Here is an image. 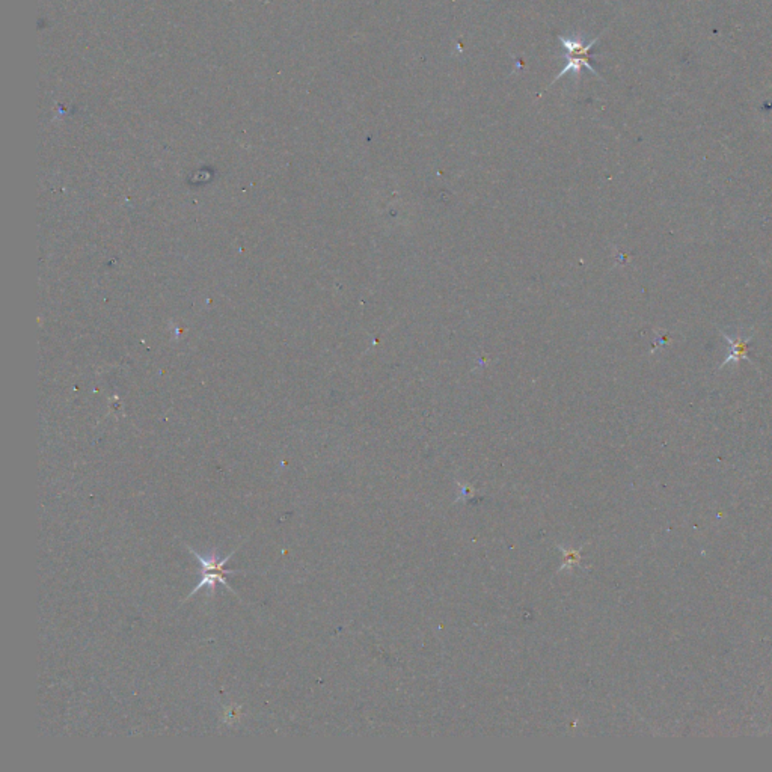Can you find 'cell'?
Masks as SVG:
<instances>
[{
  "instance_id": "obj_1",
  "label": "cell",
  "mask_w": 772,
  "mask_h": 772,
  "mask_svg": "<svg viewBox=\"0 0 772 772\" xmlns=\"http://www.w3.org/2000/svg\"><path fill=\"white\" fill-rule=\"evenodd\" d=\"M184 545H186V548L189 549L190 554H192V555H195V557L198 558L199 563H201V581H199V584L195 587V589H193V590L189 593V596L186 598V601H189L190 598H193V596L198 594L199 590L205 589V587L210 590V596H213V594H215V589H216V585H217V584H224L228 590H230L233 594L237 596V593L234 591V589L230 585V582L226 581V576L244 573V570H230V569H226V567H225L228 561H230V560L233 558V555L235 554L237 548L231 552L230 555H226L225 558L221 560V558L217 557V551H216V549L212 552V554H208V555L204 557V555L198 554L196 551H193V548H190V546L187 545V543H184Z\"/></svg>"
},
{
  "instance_id": "obj_2",
  "label": "cell",
  "mask_w": 772,
  "mask_h": 772,
  "mask_svg": "<svg viewBox=\"0 0 772 772\" xmlns=\"http://www.w3.org/2000/svg\"><path fill=\"white\" fill-rule=\"evenodd\" d=\"M601 37H602V35H599V37H596V38L591 40L590 42H584L582 40H578V38H575V37H570V38L558 37L560 42L563 44V47H564L566 51H567V55H566L567 65H566L563 69H561V73L554 78V82H552V85H554L557 81H560L561 77H564V76L569 74V73H573V74H576V77H579V74H581V69H582V68H587L593 76H596L598 78H602V77L599 76V73L596 72V69H594V68L591 67V64H590V60H591V56H590V55H591V49L594 47V44L601 40Z\"/></svg>"
},
{
  "instance_id": "obj_3",
  "label": "cell",
  "mask_w": 772,
  "mask_h": 772,
  "mask_svg": "<svg viewBox=\"0 0 772 772\" xmlns=\"http://www.w3.org/2000/svg\"><path fill=\"white\" fill-rule=\"evenodd\" d=\"M721 335L730 343V353H729V356H727V358L724 359V361H723L721 368H723L724 365L729 364V362H738V361H741V359H745V361H750L747 350H748V343L751 341V337H748V338H742L741 335H738L736 338H732V337H729V335H727V333H724V332H721Z\"/></svg>"
}]
</instances>
